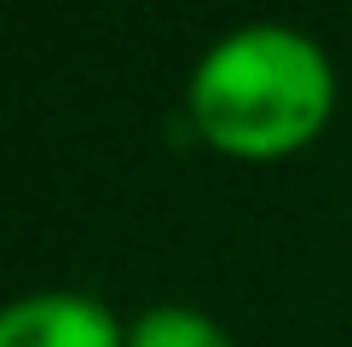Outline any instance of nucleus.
Wrapping results in <instances>:
<instances>
[{"mask_svg":"<svg viewBox=\"0 0 352 347\" xmlns=\"http://www.w3.org/2000/svg\"><path fill=\"white\" fill-rule=\"evenodd\" d=\"M127 347H231V336L197 307H151L127 330Z\"/></svg>","mask_w":352,"mask_h":347,"instance_id":"3","label":"nucleus"},{"mask_svg":"<svg viewBox=\"0 0 352 347\" xmlns=\"http://www.w3.org/2000/svg\"><path fill=\"white\" fill-rule=\"evenodd\" d=\"M185 105L214 151L277 162L324 134L335 110V70L312 35L283 23H248L202 52Z\"/></svg>","mask_w":352,"mask_h":347,"instance_id":"1","label":"nucleus"},{"mask_svg":"<svg viewBox=\"0 0 352 347\" xmlns=\"http://www.w3.org/2000/svg\"><path fill=\"white\" fill-rule=\"evenodd\" d=\"M0 347H127V330L104 301L47 289L0 307Z\"/></svg>","mask_w":352,"mask_h":347,"instance_id":"2","label":"nucleus"}]
</instances>
